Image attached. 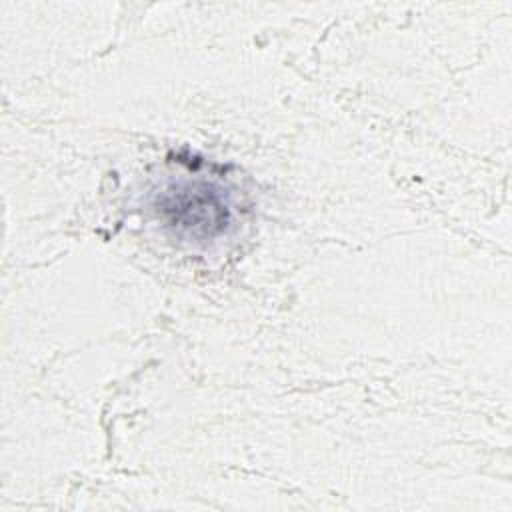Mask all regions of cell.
<instances>
[{
  "label": "cell",
  "instance_id": "cell-1",
  "mask_svg": "<svg viewBox=\"0 0 512 512\" xmlns=\"http://www.w3.org/2000/svg\"><path fill=\"white\" fill-rule=\"evenodd\" d=\"M170 208H176V218L174 222L184 228H204L210 232V228H220V222L226 214L220 202L210 194L208 186H184Z\"/></svg>",
  "mask_w": 512,
  "mask_h": 512
}]
</instances>
